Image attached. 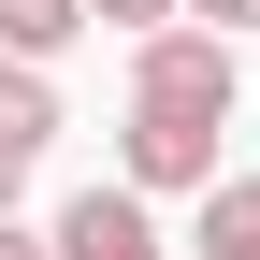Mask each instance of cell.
Segmentation results:
<instances>
[{"instance_id": "obj_3", "label": "cell", "mask_w": 260, "mask_h": 260, "mask_svg": "<svg viewBox=\"0 0 260 260\" xmlns=\"http://www.w3.org/2000/svg\"><path fill=\"white\" fill-rule=\"evenodd\" d=\"M44 246H58V260H174V246H159V217H145V188H73Z\"/></svg>"}, {"instance_id": "obj_1", "label": "cell", "mask_w": 260, "mask_h": 260, "mask_svg": "<svg viewBox=\"0 0 260 260\" xmlns=\"http://www.w3.org/2000/svg\"><path fill=\"white\" fill-rule=\"evenodd\" d=\"M130 116H217V130H232V44H217V29L130 44Z\"/></svg>"}, {"instance_id": "obj_5", "label": "cell", "mask_w": 260, "mask_h": 260, "mask_svg": "<svg viewBox=\"0 0 260 260\" xmlns=\"http://www.w3.org/2000/svg\"><path fill=\"white\" fill-rule=\"evenodd\" d=\"M203 260H260V174H217L203 188V232H188Z\"/></svg>"}, {"instance_id": "obj_7", "label": "cell", "mask_w": 260, "mask_h": 260, "mask_svg": "<svg viewBox=\"0 0 260 260\" xmlns=\"http://www.w3.org/2000/svg\"><path fill=\"white\" fill-rule=\"evenodd\" d=\"M87 29H130V44H159V29H188V0H87Z\"/></svg>"}, {"instance_id": "obj_9", "label": "cell", "mask_w": 260, "mask_h": 260, "mask_svg": "<svg viewBox=\"0 0 260 260\" xmlns=\"http://www.w3.org/2000/svg\"><path fill=\"white\" fill-rule=\"evenodd\" d=\"M0 260H58V246H44V232H15V217H0Z\"/></svg>"}, {"instance_id": "obj_8", "label": "cell", "mask_w": 260, "mask_h": 260, "mask_svg": "<svg viewBox=\"0 0 260 260\" xmlns=\"http://www.w3.org/2000/svg\"><path fill=\"white\" fill-rule=\"evenodd\" d=\"M188 15H203L217 44H232V29H260V0H188Z\"/></svg>"}, {"instance_id": "obj_10", "label": "cell", "mask_w": 260, "mask_h": 260, "mask_svg": "<svg viewBox=\"0 0 260 260\" xmlns=\"http://www.w3.org/2000/svg\"><path fill=\"white\" fill-rule=\"evenodd\" d=\"M15 174H29V159H0V217H15Z\"/></svg>"}, {"instance_id": "obj_4", "label": "cell", "mask_w": 260, "mask_h": 260, "mask_svg": "<svg viewBox=\"0 0 260 260\" xmlns=\"http://www.w3.org/2000/svg\"><path fill=\"white\" fill-rule=\"evenodd\" d=\"M44 145H58V73L0 58V159H44Z\"/></svg>"}, {"instance_id": "obj_2", "label": "cell", "mask_w": 260, "mask_h": 260, "mask_svg": "<svg viewBox=\"0 0 260 260\" xmlns=\"http://www.w3.org/2000/svg\"><path fill=\"white\" fill-rule=\"evenodd\" d=\"M116 188H145V203L188 188V203H203L217 188V116H130L116 130Z\"/></svg>"}, {"instance_id": "obj_6", "label": "cell", "mask_w": 260, "mask_h": 260, "mask_svg": "<svg viewBox=\"0 0 260 260\" xmlns=\"http://www.w3.org/2000/svg\"><path fill=\"white\" fill-rule=\"evenodd\" d=\"M73 29H87V0H0V58H29V73H44Z\"/></svg>"}]
</instances>
